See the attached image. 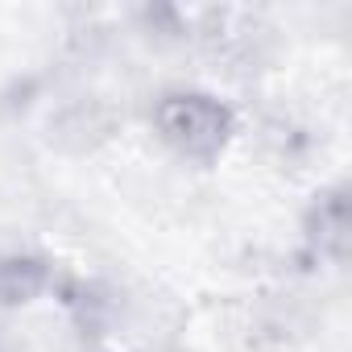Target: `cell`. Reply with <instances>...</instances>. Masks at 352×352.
<instances>
[{
	"label": "cell",
	"mask_w": 352,
	"mask_h": 352,
	"mask_svg": "<svg viewBox=\"0 0 352 352\" xmlns=\"http://www.w3.org/2000/svg\"><path fill=\"white\" fill-rule=\"evenodd\" d=\"M149 120H153L157 141L174 157L195 162V166L220 162L236 137V112L220 96L199 91V87H174L157 96Z\"/></svg>",
	"instance_id": "1"
},
{
	"label": "cell",
	"mask_w": 352,
	"mask_h": 352,
	"mask_svg": "<svg viewBox=\"0 0 352 352\" xmlns=\"http://www.w3.org/2000/svg\"><path fill=\"white\" fill-rule=\"evenodd\" d=\"M348 187H327L315 195L311 212H307V241L319 249V257H327L331 265L348 261Z\"/></svg>",
	"instance_id": "2"
},
{
	"label": "cell",
	"mask_w": 352,
	"mask_h": 352,
	"mask_svg": "<svg viewBox=\"0 0 352 352\" xmlns=\"http://www.w3.org/2000/svg\"><path fill=\"white\" fill-rule=\"evenodd\" d=\"M50 274L46 261L30 257V253H9L0 249V307H25L46 290Z\"/></svg>",
	"instance_id": "3"
}]
</instances>
